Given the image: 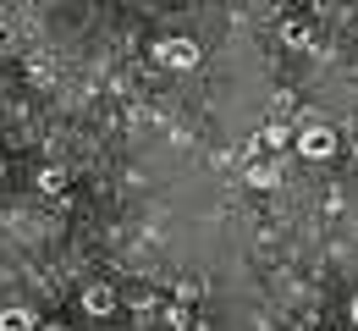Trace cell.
<instances>
[{
    "label": "cell",
    "mask_w": 358,
    "mask_h": 331,
    "mask_svg": "<svg viewBox=\"0 0 358 331\" xmlns=\"http://www.w3.org/2000/svg\"><path fill=\"white\" fill-rule=\"evenodd\" d=\"M292 149H298L309 166H325V160H336V149H342V133H336L331 122H314V116H303V127L292 133Z\"/></svg>",
    "instance_id": "cell-1"
},
{
    "label": "cell",
    "mask_w": 358,
    "mask_h": 331,
    "mask_svg": "<svg viewBox=\"0 0 358 331\" xmlns=\"http://www.w3.org/2000/svg\"><path fill=\"white\" fill-rule=\"evenodd\" d=\"M155 61H160L166 72H193V66L204 61V45H199L193 34H166V39H155Z\"/></svg>",
    "instance_id": "cell-2"
},
{
    "label": "cell",
    "mask_w": 358,
    "mask_h": 331,
    "mask_svg": "<svg viewBox=\"0 0 358 331\" xmlns=\"http://www.w3.org/2000/svg\"><path fill=\"white\" fill-rule=\"evenodd\" d=\"M78 309H83V315H94V321H105V315H116V309H122V293H116L110 282H83Z\"/></svg>",
    "instance_id": "cell-3"
},
{
    "label": "cell",
    "mask_w": 358,
    "mask_h": 331,
    "mask_svg": "<svg viewBox=\"0 0 358 331\" xmlns=\"http://www.w3.org/2000/svg\"><path fill=\"white\" fill-rule=\"evenodd\" d=\"M292 133H298V127H287V122H265V127L254 133V160H270L275 149H292Z\"/></svg>",
    "instance_id": "cell-4"
},
{
    "label": "cell",
    "mask_w": 358,
    "mask_h": 331,
    "mask_svg": "<svg viewBox=\"0 0 358 331\" xmlns=\"http://www.w3.org/2000/svg\"><path fill=\"white\" fill-rule=\"evenodd\" d=\"M243 183H248V188H275V183H281V166H275V160H254V166H243Z\"/></svg>",
    "instance_id": "cell-5"
},
{
    "label": "cell",
    "mask_w": 358,
    "mask_h": 331,
    "mask_svg": "<svg viewBox=\"0 0 358 331\" xmlns=\"http://www.w3.org/2000/svg\"><path fill=\"white\" fill-rule=\"evenodd\" d=\"M0 331H39V315L28 304H6L0 309Z\"/></svg>",
    "instance_id": "cell-6"
},
{
    "label": "cell",
    "mask_w": 358,
    "mask_h": 331,
    "mask_svg": "<svg viewBox=\"0 0 358 331\" xmlns=\"http://www.w3.org/2000/svg\"><path fill=\"white\" fill-rule=\"evenodd\" d=\"M66 183H72V171H66V166H45V171H39V193H61Z\"/></svg>",
    "instance_id": "cell-7"
},
{
    "label": "cell",
    "mask_w": 358,
    "mask_h": 331,
    "mask_svg": "<svg viewBox=\"0 0 358 331\" xmlns=\"http://www.w3.org/2000/svg\"><path fill=\"white\" fill-rule=\"evenodd\" d=\"M160 321H166V326H187V309H182V304H160Z\"/></svg>",
    "instance_id": "cell-8"
},
{
    "label": "cell",
    "mask_w": 358,
    "mask_h": 331,
    "mask_svg": "<svg viewBox=\"0 0 358 331\" xmlns=\"http://www.w3.org/2000/svg\"><path fill=\"white\" fill-rule=\"evenodd\" d=\"M39 331H72L66 321H39Z\"/></svg>",
    "instance_id": "cell-9"
},
{
    "label": "cell",
    "mask_w": 358,
    "mask_h": 331,
    "mask_svg": "<svg viewBox=\"0 0 358 331\" xmlns=\"http://www.w3.org/2000/svg\"><path fill=\"white\" fill-rule=\"evenodd\" d=\"M353 326H358V298H353Z\"/></svg>",
    "instance_id": "cell-10"
}]
</instances>
